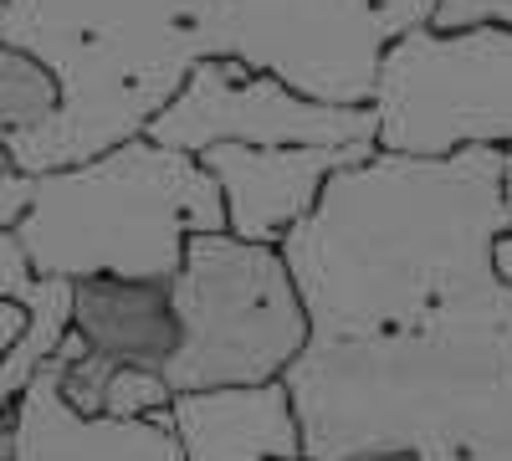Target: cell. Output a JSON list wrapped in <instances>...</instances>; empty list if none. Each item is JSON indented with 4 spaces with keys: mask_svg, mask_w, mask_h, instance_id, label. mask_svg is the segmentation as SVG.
Returning a JSON list of instances; mask_svg holds the SVG:
<instances>
[{
    "mask_svg": "<svg viewBox=\"0 0 512 461\" xmlns=\"http://www.w3.org/2000/svg\"><path fill=\"white\" fill-rule=\"evenodd\" d=\"M507 154H374L333 175L282 257L313 339L287 369L313 461H512Z\"/></svg>",
    "mask_w": 512,
    "mask_h": 461,
    "instance_id": "1",
    "label": "cell"
},
{
    "mask_svg": "<svg viewBox=\"0 0 512 461\" xmlns=\"http://www.w3.org/2000/svg\"><path fill=\"white\" fill-rule=\"evenodd\" d=\"M436 11L441 0H0V47L62 77V113L0 139V154L47 175L144 139L205 62H246L308 98L369 108L384 52Z\"/></svg>",
    "mask_w": 512,
    "mask_h": 461,
    "instance_id": "2",
    "label": "cell"
},
{
    "mask_svg": "<svg viewBox=\"0 0 512 461\" xmlns=\"http://www.w3.org/2000/svg\"><path fill=\"white\" fill-rule=\"evenodd\" d=\"M0 231H11L41 277L175 282L190 236L231 231L216 175L149 134L72 170L26 175L0 154Z\"/></svg>",
    "mask_w": 512,
    "mask_h": 461,
    "instance_id": "3",
    "label": "cell"
},
{
    "mask_svg": "<svg viewBox=\"0 0 512 461\" xmlns=\"http://www.w3.org/2000/svg\"><path fill=\"white\" fill-rule=\"evenodd\" d=\"M175 308L185 344L164 369L175 395L287 380L313 339L303 287L282 246L246 241L236 231L190 236L175 277Z\"/></svg>",
    "mask_w": 512,
    "mask_h": 461,
    "instance_id": "4",
    "label": "cell"
},
{
    "mask_svg": "<svg viewBox=\"0 0 512 461\" xmlns=\"http://www.w3.org/2000/svg\"><path fill=\"white\" fill-rule=\"evenodd\" d=\"M374 113L384 154H512V26H415L384 52Z\"/></svg>",
    "mask_w": 512,
    "mask_h": 461,
    "instance_id": "5",
    "label": "cell"
},
{
    "mask_svg": "<svg viewBox=\"0 0 512 461\" xmlns=\"http://www.w3.org/2000/svg\"><path fill=\"white\" fill-rule=\"evenodd\" d=\"M149 139L164 149L205 154L216 144L251 149H379V113L323 103L287 88L282 77L256 72L246 62H205L190 72L180 98L169 103Z\"/></svg>",
    "mask_w": 512,
    "mask_h": 461,
    "instance_id": "6",
    "label": "cell"
},
{
    "mask_svg": "<svg viewBox=\"0 0 512 461\" xmlns=\"http://www.w3.org/2000/svg\"><path fill=\"white\" fill-rule=\"evenodd\" d=\"M72 333L82 349L62 374V395L77 415H103L113 374L123 369L164 374L175 364L185 344L175 282L82 277L72 282Z\"/></svg>",
    "mask_w": 512,
    "mask_h": 461,
    "instance_id": "7",
    "label": "cell"
},
{
    "mask_svg": "<svg viewBox=\"0 0 512 461\" xmlns=\"http://www.w3.org/2000/svg\"><path fill=\"white\" fill-rule=\"evenodd\" d=\"M77 333L67 349L31 380V390L0 410V461H185L169 410L154 421H113V415H77L62 395V374L77 359Z\"/></svg>",
    "mask_w": 512,
    "mask_h": 461,
    "instance_id": "8",
    "label": "cell"
},
{
    "mask_svg": "<svg viewBox=\"0 0 512 461\" xmlns=\"http://www.w3.org/2000/svg\"><path fill=\"white\" fill-rule=\"evenodd\" d=\"M379 149H251V144H216L200 164L216 175L226 195L231 231L246 241L282 246L297 221L318 211L333 175L374 159Z\"/></svg>",
    "mask_w": 512,
    "mask_h": 461,
    "instance_id": "9",
    "label": "cell"
},
{
    "mask_svg": "<svg viewBox=\"0 0 512 461\" xmlns=\"http://www.w3.org/2000/svg\"><path fill=\"white\" fill-rule=\"evenodd\" d=\"M169 421H175L185 461H303L308 456L287 380L180 395Z\"/></svg>",
    "mask_w": 512,
    "mask_h": 461,
    "instance_id": "10",
    "label": "cell"
},
{
    "mask_svg": "<svg viewBox=\"0 0 512 461\" xmlns=\"http://www.w3.org/2000/svg\"><path fill=\"white\" fill-rule=\"evenodd\" d=\"M0 298H11L31 313L26 339L0 354V410H11L72 339V282L41 277L26 257V246L11 231H0Z\"/></svg>",
    "mask_w": 512,
    "mask_h": 461,
    "instance_id": "11",
    "label": "cell"
},
{
    "mask_svg": "<svg viewBox=\"0 0 512 461\" xmlns=\"http://www.w3.org/2000/svg\"><path fill=\"white\" fill-rule=\"evenodd\" d=\"M62 113V77L21 52V47H0V139H26Z\"/></svg>",
    "mask_w": 512,
    "mask_h": 461,
    "instance_id": "12",
    "label": "cell"
},
{
    "mask_svg": "<svg viewBox=\"0 0 512 461\" xmlns=\"http://www.w3.org/2000/svg\"><path fill=\"white\" fill-rule=\"evenodd\" d=\"M175 385L164 380V374H154V369H123V374H113V385H108V410L103 415H113V421H154V415H164V410H175Z\"/></svg>",
    "mask_w": 512,
    "mask_h": 461,
    "instance_id": "13",
    "label": "cell"
},
{
    "mask_svg": "<svg viewBox=\"0 0 512 461\" xmlns=\"http://www.w3.org/2000/svg\"><path fill=\"white\" fill-rule=\"evenodd\" d=\"M436 31H461V26H512V0H441L431 21Z\"/></svg>",
    "mask_w": 512,
    "mask_h": 461,
    "instance_id": "14",
    "label": "cell"
},
{
    "mask_svg": "<svg viewBox=\"0 0 512 461\" xmlns=\"http://www.w3.org/2000/svg\"><path fill=\"white\" fill-rule=\"evenodd\" d=\"M26 328H31V313L21 303H11V298H0V354L16 349L26 339Z\"/></svg>",
    "mask_w": 512,
    "mask_h": 461,
    "instance_id": "15",
    "label": "cell"
},
{
    "mask_svg": "<svg viewBox=\"0 0 512 461\" xmlns=\"http://www.w3.org/2000/svg\"><path fill=\"white\" fill-rule=\"evenodd\" d=\"M497 272H502V282L512 287V231L497 241Z\"/></svg>",
    "mask_w": 512,
    "mask_h": 461,
    "instance_id": "16",
    "label": "cell"
},
{
    "mask_svg": "<svg viewBox=\"0 0 512 461\" xmlns=\"http://www.w3.org/2000/svg\"><path fill=\"white\" fill-rule=\"evenodd\" d=\"M359 461H410V456H359Z\"/></svg>",
    "mask_w": 512,
    "mask_h": 461,
    "instance_id": "17",
    "label": "cell"
},
{
    "mask_svg": "<svg viewBox=\"0 0 512 461\" xmlns=\"http://www.w3.org/2000/svg\"><path fill=\"white\" fill-rule=\"evenodd\" d=\"M507 200H512V154H507Z\"/></svg>",
    "mask_w": 512,
    "mask_h": 461,
    "instance_id": "18",
    "label": "cell"
},
{
    "mask_svg": "<svg viewBox=\"0 0 512 461\" xmlns=\"http://www.w3.org/2000/svg\"><path fill=\"white\" fill-rule=\"evenodd\" d=\"M303 461H313V456H303Z\"/></svg>",
    "mask_w": 512,
    "mask_h": 461,
    "instance_id": "19",
    "label": "cell"
}]
</instances>
